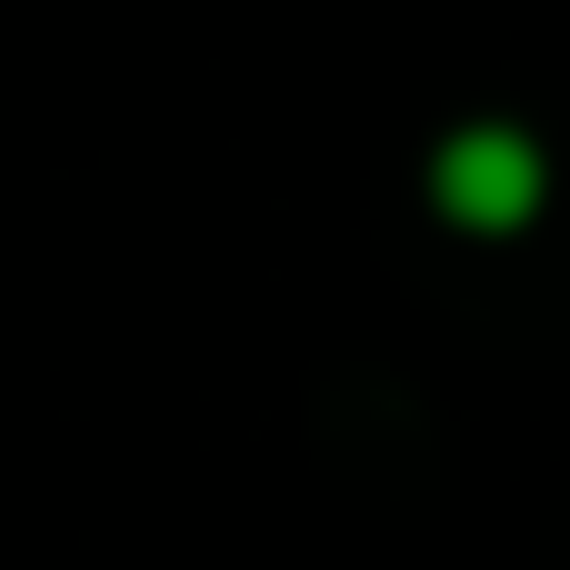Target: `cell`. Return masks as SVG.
<instances>
[{
	"label": "cell",
	"instance_id": "1",
	"mask_svg": "<svg viewBox=\"0 0 570 570\" xmlns=\"http://www.w3.org/2000/svg\"><path fill=\"white\" fill-rule=\"evenodd\" d=\"M421 190L461 240H521L541 220V200H551V150L521 120H461V130L431 140Z\"/></svg>",
	"mask_w": 570,
	"mask_h": 570
}]
</instances>
